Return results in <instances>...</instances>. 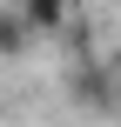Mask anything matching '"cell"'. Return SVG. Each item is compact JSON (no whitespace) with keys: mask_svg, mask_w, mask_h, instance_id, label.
<instances>
[{"mask_svg":"<svg viewBox=\"0 0 121 127\" xmlns=\"http://www.w3.org/2000/svg\"><path fill=\"white\" fill-rule=\"evenodd\" d=\"M20 13H27V27L40 40H54V33L74 27V0H20Z\"/></svg>","mask_w":121,"mask_h":127,"instance_id":"cell-1","label":"cell"},{"mask_svg":"<svg viewBox=\"0 0 121 127\" xmlns=\"http://www.w3.org/2000/svg\"><path fill=\"white\" fill-rule=\"evenodd\" d=\"M34 40H40V33L27 27V13H20V0H7V7H0V60H20V54H27Z\"/></svg>","mask_w":121,"mask_h":127,"instance_id":"cell-2","label":"cell"},{"mask_svg":"<svg viewBox=\"0 0 121 127\" xmlns=\"http://www.w3.org/2000/svg\"><path fill=\"white\" fill-rule=\"evenodd\" d=\"M115 107H121V80H115Z\"/></svg>","mask_w":121,"mask_h":127,"instance_id":"cell-3","label":"cell"}]
</instances>
